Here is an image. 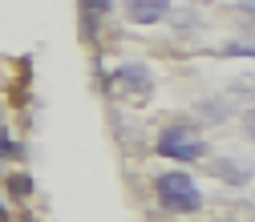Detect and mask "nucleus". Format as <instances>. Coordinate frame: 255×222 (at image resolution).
Masks as SVG:
<instances>
[{
	"mask_svg": "<svg viewBox=\"0 0 255 222\" xmlns=\"http://www.w3.org/2000/svg\"><path fill=\"white\" fill-rule=\"evenodd\" d=\"M158 153L170 157V162H199L203 157V138L190 125H166L158 134Z\"/></svg>",
	"mask_w": 255,
	"mask_h": 222,
	"instance_id": "f03ea898",
	"label": "nucleus"
},
{
	"mask_svg": "<svg viewBox=\"0 0 255 222\" xmlns=\"http://www.w3.org/2000/svg\"><path fill=\"white\" fill-rule=\"evenodd\" d=\"M243 130H247V138H255V109L243 113Z\"/></svg>",
	"mask_w": 255,
	"mask_h": 222,
	"instance_id": "1a4fd4ad",
	"label": "nucleus"
},
{
	"mask_svg": "<svg viewBox=\"0 0 255 222\" xmlns=\"http://www.w3.org/2000/svg\"><path fill=\"white\" fill-rule=\"evenodd\" d=\"M211 170H215V178H223L227 186H247L251 182V166L239 162V157H215Z\"/></svg>",
	"mask_w": 255,
	"mask_h": 222,
	"instance_id": "39448f33",
	"label": "nucleus"
},
{
	"mask_svg": "<svg viewBox=\"0 0 255 222\" xmlns=\"http://www.w3.org/2000/svg\"><path fill=\"white\" fill-rule=\"evenodd\" d=\"M0 222H4V206H0Z\"/></svg>",
	"mask_w": 255,
	"mask_h": 222,
	"instance_id": "9b49d317",
	"label": "nucleus"
},
{
	"mask_svg": "<svg viewBox=\"0 0 255 222\" xmlns=\"http://www.w3.org/2000/svg\"><path fill=\"white\" fill-rule=\"evenodd\" d=\"M81 4H85V16H89V20H102V16L110 12L114 0H81Z\"/></svg>",
	"mask_w": 255,
	"mask_h": 222,
	"instance_id": "423d86ee",
	"label": "nucleus"
},
{
	"mask_svg": "<svg viewBox=\"0 0 255 222\" xmlns=\"http://www.w3.org/2000/svg\"><path fill=\"white\" fill-rule=\"evenodd\" d=\"M114 89H126V93H134V97H150V89H154L150 69L146 65H122V69H114Z\"/></svg>",
	"mask_w": 255,
	"mask_h": 222,
	"instance_id": "7ed1b4c3",
	"label": "nucleus"
},
{
	"mask_svg": "<svg viewBox=\"0 0 255 222\" xmlns=\"http://www.w3.org/2000/svg\"><path fill=\"white\" fill-rule=\"evenodd\" d=\"M158 202L174 214H195L203 206V194H199V186H195L190 174L170 170V174H158Z\"/></svg>",
	"mask_w": 255,
	"mask_h": 222,
	"instance_id": "f257e3e1",
	"label": "nucleus"
},
{
	"mask_svg": "<svg viewBox=\"0 0 255 222\" xmlns=\"http://www.w3.org/2000/svg\"><path fill=\"white\" fill-rule=\"evenodd\" d=\"M12 190H20V194H24V190H28V178H24V174H16V178H12Z\"/></svg>",
	"mask_w": 255,
	"mask_h": 222,
	"instance_id": "9d476101",
	"label": "nucleus"
},
{
	"mask_svg": "<svg viewBox=\"0 0 255 222\" xmlns=\"http://www.w3.org/2000/svg\"><path fill=\"white\" fill-rule=\"evenodd\" d=\"M223 53H227V57H255V45H227V49H223Z\"/></svg>",
	"mask_w": 255,
	"mask_h": 222,
	"instance_id": "6e6552de",
	"label": "nucleus"
},
{
	"mask_svg": "<svg viewBox=\"0 0 255 222\" xmlns=\"http://www.w3.org/2000/svg\"><path fill=\"white\" fill-rule=\"evenodd\" d=\"M170 12V0H126V16L134 24H158Z\"/></svg>",
	"mask_w": 255,
	"mask_h": 222,
	"instance_id": "20e7f679",
	"label": "nucleus"
},
{
	"mask_svg": "<svg viewBox=\"0 0 255 222\" xmlns=\"http://www.w3.org/2000/svg\"><path fill=\"white\" fill-rule=\"evenodd\" d=\"M12 153H16V142H12L4 130H0V157H12Z\"/></svg>",
	"mask_w": 255,
	"mask_h": 222,
	"instance_id": "0eeeda50",
	"label": "nucleus"
}]
</instances>
